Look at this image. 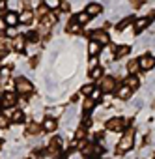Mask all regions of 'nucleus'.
I'll use <instances>...</instances> for the list:
<instances>
[{
	"mask_svg": "<svg viewBox=\"0 0 155 159\" xmlns=\"http://www.w3.org/2000/svg\"><path fill=\"white\" fill-rule=\"evenodd\" d=\"M133 146H135V131H133V129H127V131L122 135V139L118 140L116 152H118V153H127Z\"/></svg>",
	"mask_w": 155,
	"mask_h": 159,
	"instance_id": "1",
	"label": "nucleus"
},
{
	"mask_svg": "<svg viewBox=\"0 0 155 159\" xmlns=\"http://www.w3.org/2000/svg\"><path fill=\"white\" fill-rule=\"evenodd\" d=\"M32 90H34V86H32V83L28 81L26 77H17L15 79V94H21V96H28V94H32Z\"/></svg>",
	"mask_w": 155,
	"mask_h": 159,
	"instance_id": "2",
	"label": "nucleus"
},
{
	"mask_svg": "<svg viewBox=\"0 0 155 159\" xmlns=\"http://www.w3.org/2000/svg\"><path fill=\"white\" fill-rule=\"evenodd\" d=\"M129 125V122H127V118H110L107 124H105V127L108 129V131H114V133H122V131H125V127Z\"/></svg>",
	"mask_w": 155,
	"mask_h": 159,
	"instance_id": "3",
	"label": "nucleus"
},
{
	"mask_svg": "<svg viewBox=\"0 0 155 159\" xmlns=\"http://www.w3.org/2000/svg\"><path fill=\"white\" fill-rule=\"evenodd\" d=\"M153 21H155V11H151L148 17H140V19H136V21L133 23V28H135V32H136V34H140V32H142L146 26H149Z\"/></svg>",
	"mask_w": 155,
	"mask_h": 159,
	"instance_id": "4",
	"label": "nucleus"
},
{
	"mask_svg": "<svg viewBox=\"0 0 155 159\" xmlns=\"http://www.w3.org/2000/svg\"><path fill=\"white\" fill-rule=\"evenodd\" d=\"M88 36H90V39H92V41H95V43H99V45H108V41H110L108 32H107V30H101V28L92 30Z\"/></svg>",
	"mask_w": 155,
	"mask_h": 159,
	"instance_id": "5",
	"label": "nucleus"
},
{
	"mask_svg": "<svg viewBox=\"0 0 155 159\" xmlns=\"http://www.w3.org/2000/svg\"><path fill=\"white\" fill-rule=\"evenodd\" d=\"M99 86H101V92L105 94H112L116 90V79L110 77V75H105L101 81H99Z\"/></svg>",
	"mask_w": 155,
	"mask_h": 159,
	"instance_id": "6",
	"label": "nucleus"
},
{
	"mask_svg": "<svg viewBox=\"0 0 155 159\" xmlns=\"http://www.w3.org/2000/svg\"><path fill=\"white\" fill-rule=\"evenodd\" d=\"M0 101H2V107L4 109H11L13 105H17V94L13 90H6L2 94V98H0Z\"/></svg>",
	"mask_w": 155,
	"mask_h": 159,
	"instance_id": "7",
	"label": "nucleus"
},
{
	"mask_svg": "<svg viewBox=\"0 0 155 159\" xmlns=\"http://www.w3.org/2000/svg\"><path fill=\"white\" fill-rule=\"evenodd\" d=\"M138 62H140V69H142V71H149V69H153V67H155V58H153V56H149V54H146V56L138 58Z\"/></svg>",
	"mask_w": 155,
	"mask_h": 159,
	"instance_id": "8",
	"label": "nucleus"
},
{
	"mask_svg": "<svg viewBox=\"0 0 155 159\" xmlns=\"http://www.w3.org/2000/svg\"><path fill=\"white\" fill-rule=\"evenodd\" d=\"M88 15H90V19L92 17H97V15H101L103 13V6L101 4H97V2H92V4H88L86 6V10H84Z\"/></svg>",
	"mask_w": 155,
	"mask_h": 159,
	"instance_id": "9",
	"label": "nucleus"
},
{
	"mask_svg": "<svg viewBox=\"0 0 155 159\" xmlns=\"http://www.w3.org/2000/svg\"><path fill=\"white\" fill-rule=\"evenodd\" d=\"M4 23H6L8 28H15V26L19 25V13H15V11H8V15L4 17Z\"/></svg>",
	"mask_w": 155,
	"mask_h": 159,
	"instance_id": "10",
	"label": "nucleus"
},
{
	"mask_svg": "<svg viewBox=\"0 0 155 159\" xmlns=\"http://www.w3.org/2000/svg\"><path fill=\"white\" fill-rule=\"evenodd\" d=\"M41 127H43V131H47V133H52V131L58 127V122H56V118L49 116V118H45V120H43Z\"/></svg>",
	"mask_w": 155,
	"mask_h": 159,
	"instance_id": "11",
	"label": "nucleus"
},
{
	"mask_svg": "<svg viewBox=\"0 0 155 159\" xmlns=\"http://www.w3.org/2000/svg\"><path fill=\"white\" fill-rule=\"evenodd\" d=\"M32 19H34L32 10H24V11H21V13H19V25H30V23H32Z\"/></svg>",
	"mask_w": 155,
	"mask_h": 159,
	"instance_id": "12",
	"label": "nucleus"
},
{
	"mask_svg": "<svg viewBox=\"0 0 155 159\" xmlns=\"http://www.w3.org/2000/svg\"><path fill=\"white\" fill-rule=\"evenodd\" d=\"M54 23H56V15H52V13L45 15V17L41 19V30H45V32H47V30H49Z\"/></svg>",
	"mask_w": 155,
	"mask_h": 159,
	"instance_id": "13",
	"label": "nucleus"
},
{
	"mask_svg": "<svg viewBox=\"0 0 155 159\" xmlns=\"http://www.w3.org/2000/svg\"><path fill=\"white\" fill-rule=\"evenodd\" d=\"M26 45H28V43H26V38H24V36H21V34L13 39V49H15L17 52L24 51V49H26Z\"/></svg>",
	"mask_w": 155,
	"mask_h": 159,
	"instance_id": "14",
	"label": "nucleus"
},
{
	"mask_svg": "<svg viewBox=\"0 0 155 159\" xmlns=\"http://www.w3.org/2000/svg\"><path fill=\"white\" fill-rule=\"evenodd\" d=\"M131 96H133V90H131L129 86H125V84L116 92V98H118V99H129Z\"/></svg>",
	"mask_w": 155,
	"mask_h": 159,
	"instance_id": "15",
	"label": "nucleus"
},
{
	"mask_svg": "<svg viewBox=\"0 0 155 159\" xmlns=\"http://www.w3.org/2000/svg\"><path fill=\"white\" fill-rule=\"evenodd\" d=\"M67 32H69V34H79V32H81V25L75 21V17L69 19V23H67Z\"/></svg>",
	"mask_w": 155,
	"mask_h": 159,
	"instance_id": "16",
	"label": "nucleus"
},
{
	"mask_svg": "<svg viewBox=\"0 0 155 159\" xmlns=\"http://www.w3.org/2000/svg\"><path fill=\"white\" fill-rule=\"evenodd\" d=\"M127 71H129V75H136L140 71V62L138 60H129L127 62Z\"/></svg>",
	"mask_w": 155,
	"mask_h": 159,
	"instance_id": "17",
	"label": "nucleus"
},
{
	"mask_svg": "<svg viewBox=\"0 0 155 159\" xmlns=\"http://www.w3.org/2000/svg\"><path fill=\"white\" fill-rule=\"evenodd\" d=\"M10 120H11V122H15V124H23V122H24V114H23V111H19V109H13V111H11V116H10Z\"/></svg>",
	"mask_w": 155,
	"mask_h": 159,
	"instance_id": "18",
	"label": "nucleus"
},
{
	"mask_svg": "<svg viewBox=\"0 0 155 159\" xmlns=\"http://www.w3.org/2000/svg\"><path fill=\"white\" fill-rule=\"evenodd\" d=\"M41 129H43V127H41V125H39V124H38V122H32V124H30V125H28V129H26V133H28V135H30V137H38V135H39V131H41Z\"/></svg>",
	"mask_w": 155,
	"mask_h": 159,
	"instance_id": "19",
	"label": "nucleus"
},
{
	"mask_svg": "<svg viewBox=\"0 0 155 159\" xmlns=\"http://www.w3.org/2000/svg\"><path fill=\"white\" fill-rule=\"evenodd\" d=\"M99 51H101V45L95 43V41H90V45H88V54H90L92 58H95V56L99 54Z\"/></svg>",
	"mask_w": 155,
	"mask_h": 159,
	"instance_id": "20",
	"label": "nucleus"
},
{
	"mask_svg": "<svg viewBox=\"0 0 155 159\" xmlns=\"http://www.w3.org/2000/svg\"><path fill=\"white\" fill-rule=\"evenodd\" d=\"M90 79H94V81H101V79H103V67L97 66V67L90 69Z\"/></svg>",
	"mask_w": 155,
	"mask_h": 159,
	"instance_id": "21",
	"label": "nucleus"
},
{
	"mask_svg": "<svg viewBox=\"0 0 155 159\" xmlns=\"http://www.w3.org/2000/svg\"><path fill=\"white\" fill-rule=\"evenodd\" d=\"M138 84H140V83H138V79H136L135 75H129V77L125 79V86H129L131 90H136V88H138Z\"/></svg>",
	"mask_w": 155,
	"mask_h": 159,
	"instance_id": "22",
	"label": "nucleus"
},
{
	"mask_svg": "<svg viewBox=\"0 0 155 159\" xmlns=\"http://www.w3.org/2000/svg\"><path fill=\"white\" fill-rule=\"evenodd\" d=\"M133 23H135V19H133V17H125L123 21H120V23H118V26H116V30H118V32H122V30H125L127 26H131Z\"/></svg>",
	"mask_w": 155,
	"mask_h": 159,
	"instance_id": "23",
	"label": "nucleus"
},
{
	"mask_svg": "<svg viewBox=\"0 0 155 159\" xmlns=\"http://www.w3.org/2000/svg\"><path fill=\"white\" fill-rule=\"evenodd\" d=\"M75 21L82 26V25H86V23L90 21V15H88L86 11H81V13H77V15H75Z\"/></svg>",
	"mask_w": 155,
	"mask_h": 159,
	"instance_id": "24",
	"label": "nucleus"
},
{
	"mask_svg": "<svg viewBox=\"0 0 155 159\" xmlns=\"http://www.w3.org/2000/svg\"><path fill=\"white\" fill-rule=\"evenodd\" d=\"M10 73H11V67H0V81H8V79H10Z\"/></svg>",
	"mask_w": 155,
	"mask_h": 159,
	"instance_id": "25",
	"label": "nucleus"
},
{
	"mask_svg": "<svg viewBox=\"0 0 155 159\" xmlns=\"http://www.w3.org/2000/svg\"><path fill=\"white\" fill-rule=\"evenodd\" d=\"M94 90H95V88H94V84H84V86L81 88V92H82V96H86V98H90Z\"/></svg>",
	"mask_w": 155,
	"mask_h": 159,
	"instance_id": "26",
	"label": "nucleus"
},
{
	"mask_svg": "<svg viewBox=\"0 0 155 159\" xmlns=\"http://www.w3.org/2000/svg\"><path fill=\"white\" fill-rule=\"evenodd\" d=\"M10 118L8 116H4V114H0V129H8L10 127Z\"/></svg>",
	"mask_w": 155,
	"mask_h": 159,
	"instance_id": "27",
	"label": "nucleus"
},
{
	"mask_svg": "<svg viewBox=\"0 0 155 159\" xmlns=\"http://www.w3.org/2000/svg\"><path fill=\"white\" fill-rule=\"evenodd\" d=\"M101 96H103V92H101V88H95L94 92H92V96H90V99L95 103V101H99L101 99Z\"/></svg>",
	"mask_w": 155,
	"mask_h": 159,
	"instance_id": "28",
	"label": "nucleus"
},
{
	"mask_svg": "<svg viewBox=\"0 0 155 159\" xmlns=\"http://www.w3.org/2000/svg\"><path fill=\"white\" fill-rule=\"evenodd\" d=\"M45 6H47V10H56V8H60V2H56V0H45Z\"/></svg>",
	"mask_w": 155,
	"mask_h": 159,
	"instance_id": "29",
	"label": "nucleus"
},
{
	"mask_svg": "<svg viewBox=\"0 0 155 159\" xmlns=\"http://www.w3.org/2000/svg\"><path fill=\"white\" fill-rule=\"evenodd\" d=\"M4 36H8V38H11V39H15V38L19 36V32H17L15 28H6V32H4Z\"/></svg>",
	"mask_w": 155,
	"mask_h": 159,
	"instance_id": "30",
	"label": "nucleus"
},
{
	"mask_svg": "<svg viewBox=\"0 0 155 159\" xmlns=\"http://www.w3.org/2000/svg\"><path fill=\"white\" fill-rule=\"evenodd\" d=\"M82 109H84V112H90V111L94 109V101H92V99L88 98V99L84 101V105H82Z\"/></svg>",
	"mask_w": 155,
	"mask_h": 159,
	"instance_id": "31",
	"label": "nucleus"
},
{
	"mask_svg": "<svg viewBox=\"0 0 155 159\" xmlns=\"http://www.w3.org/2000/svg\"><path fill=\"white\" fill-rule=\"evenodd\" d=\"M67 159H84V155H82L81 152H71V153L67 155Z\"/></svg>",
	"mask_w": 155,
	"mask_h": 159,
	"instance_id": "32",
	"label": "nucleus"
},
{
	"mask_svg": "<svg viewBox=\"0 0 155 159\" xmlns=\"http://www.w3.org/2000/svg\"><path fill=\"white\" fill-rule=\"evenodd\" d=\"M6 10H8V4H6V2H0V15H2V19L8 15V11H6Z\"/></svg>",
	"mask_w": 155,
	"mask_h": 159,
	"instance_id": "33",
	"label": "nucleus"
},
{
	"mask_svg": "<svg viewBox=\"0 0 155 159\" xmlns=\"http://www.w3.org/2000/svg\"><path fill=\"white\" fill-rule=\"evenodd\" d=\"M77 139H79V140H84V137H86V129L84 127H81L79 131H77V135H75Z\"/></svg>",
	"mask_w": 155,
	"mask_h": 159,
	"instance_id": "34",
	"label": "nucleus"
},
{
	"mask_svg": "<svg viewBox=\"0 0 155 159\" xmlns=\"http://www.w3.org/2000/svg\"><path fill=\"white\" fill-rule=\"evenodd\" d=\"M26 38H28V39H30V41H32V43H36V41H38V39H39V34H38V32H30V34H28V36H26Z\"/></svg>",
	"mask_w": 155,
	"mask_h": 159,
	"instance_id": "35",
	"label": "nucleus"
},
{
	"mask_svg": "<svg viewBox=\"0 0 155 159\" xmlns=\"http://www.w3.org/2000/svg\"><path fill=\"white\" fill-rule=\"evenodd\" d=\"M6 54H8V49H6V47H2V45H0V60H2V58H4Z\"/></svg>",
	"mask_w": 155,
	"mask_h": 159,
	"instance_id": "36",
	"label": "nucleus"
},
{
	"mask_svg": "<svg viewBox=\"0 0 155 159\" xmlns=\"http://www.w3.org/2000/svg\"><path fill=\"white\" fill-rule=\"evenodd\" d=\"M60 8H62L64 11H67V10H69V4H67V2H60Z\"/></svg>",
	"mask_w": 155,
	"mask_h": 159,
	"instance_id": "37",
	"label": "nucleus"
},
{
	"mask_svg": "<svg viewBox=\"0 0 155 159\" xmlns=\"http://www.w3.org/2000/svg\"><path fill=\"white\" fill-rule=\"evenodd\" d=\"M88 125H92V120L90 118H84V127H88Z\"/></svg>",
	"mask_w": 155,
	"mask_h": 159,
	"instance_id": "38",
	"label": "nucleus"
},
{
	"mask_svg": "<svg viewBox=\"0 0 155 159\" xmlns=\"http://www.w3.org/2000/svg\"><path fill=\"white\" fill-rule=\"evenodd\" d=\"M2 109H4V107H2V101H0V111H2Z\"/></svg>",
	"mask_w": 155,
	"mask_h": 159,
	"instance_id": "39",
	"label": "nucleus"
},
{
	"mask_svg": "<svg viewBox=\"0 0 155 159\" xmlns=\"http://www.w3.org/2000/svg\"><path fill=\"white\" fill-rule=\"evenodd\" d=\"M153 159H155V157H153Z\"/></svg>",
	"mask_w": 155,
	"mask_h": 159,
	"instance_id": "40",
	"label": "nucleus"
}]
</instances>
